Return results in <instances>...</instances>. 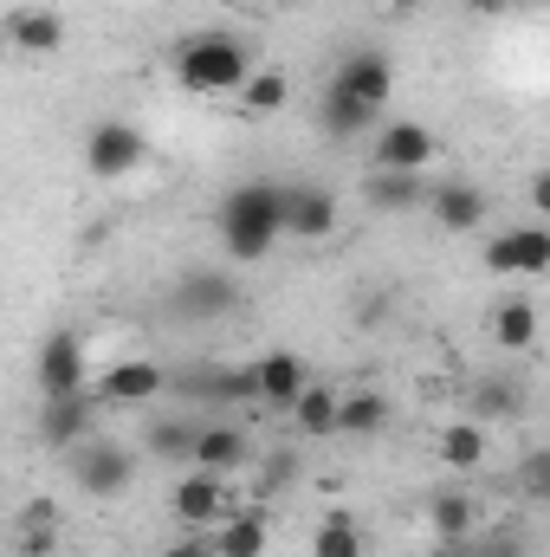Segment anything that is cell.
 <instances>
[{
	"instance_id": "cell-33",
	"label": "cell",
	"mask_w": 550,
	"mask_h": 557,
	"mask_svg": "<svg viewBox=\"0 0 550 557\" xmlns=\"http://www.w3.org/2000/svg\"><path fill=\"white\" fill-rule=\"evenodd\" d=\"M525 493H532V499L545 493V454H532V460H525Z\"/></svg>"
},
{
	"instance_id": "cell-40",
	"label": "cell",
	"mask_w": 550,
	"mask_h": 557,
	"mask_svg": "<svg viewBox=\"0 0 550 557\" xmlns=\"http://www.w3.org/2000/svg\"><path fill=\"white\" fill-rule=\"evenodd\" d=\"M46 557H59V552H46Z\"/></svg>"
},
{
	"instance_id": "cell-31",
	"label": "cell",
	"mask_w": 550,
	"mask_h": 557,
	"mask_svg": "<svg viewBox=\"0 0 550 557\" xmlns=\"http://www.w3.org/2000/svg\"><path fill=\"white\" fill-rule=\"evenodd\" d=\"M473 409H479V421H492V416H499V421L518 416V389L492 376V383H479V389H473Z\"/></svg>"
},
{
	"instance_id": "cell-35",
	"label": "cell",
	"mask_w": 550,
	"mask_h": 557,
	"mask_svg": "<svg viewBox=\"0 0 550 557\" xmlns=\"http://www.w3.org/2000/svg\"><path fill=\"white\" fill-rule=\"evenodd\" d=\"M473 557H525L518 539H492V545H473Z\"/></svg>"
},
{
	"instance_id": "cell-7",
	"label": "cell",
	"mask_w": 550,
	"mask_h": 557,
	"mask_svg": "<svg viewBox=\"0 0 550 557\" xmlns=\"http://www.w3.org/2000/svg\"><path fill=\"white\" fill-rule=\"evenodd\" d=\"M33 383H39V396H46V403H52V396H78V389H91V363H85L78 331H52V337L39 344Z\"/></svg>"
},
{
	"instance_id": "cell-30",
	"label": "cell",
	"mask_w": 550,
	"mask_h": 557,
	"mask_svg": "<svg viewBox=\"0 0 550 557\" xmlns=\"http://www.w3.org/2000/svg\"><path fill=\"white\" fill-rule=\"evenodd\" d=\"M149 454L188 467V454H195V421H155V428H149Z\"/></svg>"
},
{
	"instance_id": "cell-28",
	"label": "cell",
	"mask_w": 550,
	"mask_h": 557,
	"mask_svg": "<svg viewBox=\"0 0 550 557\" xmlns=\"http://www.w3.org/2000/svg\"><path fill=\"white\" fill-rule=\"evenodd\" d=\"M182 383H195L201 403H253V363H240V370H195Z\"/></svg>"
},
{
	"instance_id": "cell-19",
	"label": "cell",
	"mask_w": 550,
	"mask_h": 557,
	"mask_svg": "<svg viewBox=\"0 0 550 557\" xmlns=\"http://www.w3.org/2000/svg\"><path fill=\"white\" fill-rule=\"evenodd\" d=\"M234 104H240V117H278V111L291 104V72H278V65H253V72L240 78Z\"/></svg>"
},
{
	"instance_id": "cell-12",
	"label": "cell",
	"mask_w": 550,
	"mask_h": 557,
	"mask_svg": "<svg viewBox=\"0 0 550 557\" xmlns=\"http://www.w3.org/2000/svg\"><path fill=\"white\" fill-rule=\"evenodd\" d=\"M0 46L20 59H52L65 46V13L59 7H13L0 20Z\"/></svg>"
},
{
	"instance_id": "cell-21",
	"label": "cell",
	"mask_w": 550,
	"mask_h": 557,
	"mask_svg": "<svg viewBox=\"0 0 550 557\" xmlns=\"http://www.w3.org/2000/svg\"><path fill=\"white\" fill-rule=\"evenodd\" d=\"M363 201L376 214H409V208L427 201V182L421 175H402V169H376V175H363Z\"/></svg>"
},
{
	"instance_id": "cell-34",
	"label": "cell",
	"mask_w": 550,
	"mask_h": 557,
	"mask_svg": "<svg viewBox=\"0 0 550 557\" xmlns=\"http://www.w3.org/2000/svg\"><path fill=\"white\" fill-rule=\"evenodd\" d=\"M285 473H291V454H273V467H266V486H260V493H278V486H285Z\"/></svg>"
},
{
	"instance_id": "cell-1",
	"label": "cell",
	"mask_w": 550,
	"mask_h": 557,
	"mask_svg": "<svg viewBox=\"0 0 550 557\" xmlns=\"http://www.w3.org/2000/svg\"><path fill=\"white\" fill-rule=\"evenodd\" d=\"M278 214H285V182H260V175L253 182H234L221 195V208H214V227H221L227 260H240V267L266 260L278 240H285Z\"/></svg>"
},
{
	"instance_id": "cell-11",
	"label": "cell",
	"mask_w": 550,
	"mask_h": 557,
	"mask_svg": "<svg viewBox=\"0 0 550 557\" xmlns=\"http://www.w3.org/2000/svg\"><path fill=\"white\" fill-rule=\"evenodd\" d=\"M376 169H402V175H421V169H434L440 162V143L427 124H414V117H396V124H376Z\"/></svg>"
},
{
	"instance_id": "cell-22",
	"label": "cell",
	"mask_w": 550,
	"mask_h": 557,
	"mask_svg": "<svg viewBox=\"0 0 550 557\" xmlns=\"http://www.w3.org/2000/svg\"><path fill=\"white\" fill-rule=\"evenodd\" d=\"M311 557H363V519L350 506H330L311 532Z\"/></svg>"
},
{
	"instance_id": "cell-39",
	"label": "cell",
	"mask_w": 550,
	"mask_h": 557,
	"mask_svg": "<svg viewBox=\"0 0 550 557\" xmlns=\"http://www.w3.org/2000/svg\"><path fill=\"white\" fill-rule=\"evenodd\" d=\"M240 7H278V0H240Z\"/></svg>"
},
{
	"instance_id": "cell-25",
	"label": "cell",
	"mask_w": 550,
	"mask_h": 557,
	"mask_svg": "<svg viewBox=\"0 0 550 557\" xmlns=\"http://www.w3.org/2000/svg\"><path fill=\"white\" fill-rule=\"evenodd\" d=\"M285 416H291V434H330L337 428V389L330 383H304Z\"/></svg>"
},
{
	"instance_id": "cell-3",
	"label": "cell",
	"mask_w": 550,
	"mask_h": 557,
	"mask_svg": "<svg viewBox=\"0 0 550 557\" xmlns=\"http://www.w3.org/2000/svg\"><path fill=\"white\" fill-rule=\"evenodd\" d=\"M142 162H149V137H142L130 117H98V124H91V137H85V169H91L98 182H124V175H137Z\"/></svg>"
},
{
	"instance_id": "cell-17",
	"label": "cell",
	"mask_w": 550,
	"mask_h": 557,
	"mask_svg": "<svg viewBox=\"0 0 550 557\" xmlns=\"http://www.w3.org/2000/svg\"><path fill=\"white\" fill-rule=\"evenodd\" d=\"M311 383V370H304V357H291V350H266L260 363H253V403H266V409H291V396Z\"/></svg>"
},
{
	"instance_id": "cell-9",
	"label": "cell",
	"mask_w": 550,
	"mask_h": 557,
	"mask_svg": "<svg viewBox=\"0 0 550 557\" xmlns=\"http://www.w3.org/2000/svg\"><path fill=\"white\" fill-rule=\"evenodd\" d=\"M486 267L499 278H545L550 273V227L532 221V227H505L486 240Z\"/></svg>"
},
{
	"instance_id": "cell-26",
	"label": "cell",
	"mask_w": 550,
	"mask_h": 557,
	"mask_svg": "<svg viewBox=\"0 0 550 557\" xmlns=\"http://www.w3.org/2000/svg\"><path fill=\"white\" fill-rule=\"evenodd\" d=\"M440 467L447 473H479L486 467V428L479 421H453L440 434Z\"/></svg>"
},
{
	"instance_id": "cell-5",
	"label": "cell",
	"mask_w": 550,
	"mask_h": 557,
	"mask_svg": "<svg viewBox=\"0 0 550 557\" xmlns=\"http://www.w3.org/2000/svg\"><path fill=\"white\" fill-rule=\"evenodd\" d=\"M72 480H78L91 499H124V493L137 486V460H130V447H117V441H78V447H72Z\"/></svg>"
},
{
	"instance_id": "cell-37",
	"label": "cell",
	"mask_w": 550,
	"mask_h": 557,
	"mask_svg": "<svg viewBox=\"0 0 550 557\" xmlns=\"http://www.w3.org/2000/svg\"><path fill=\"white\" fill-rule=\"evenodd\" d=\"M466 7H473V13H505L512 0H466Z\"/></svg>"
},
{
	"instance_id": "cell-16",
	"label": "cell",
	"mask_w": 550,
	"mask_h": 557,
	"mask_svg": "<svg viewBox=\"0 0 550 557\" xmlns=\"http://www.w3.org/2000/svg\"><path fill=\"white\" fill-rule=\"evenodd\" d=\"M247 454H253V441H247L234 421H208V428H195V454H188V467L234 480V473L247 467Z\"/></svg>"
},
{
	"instance_id": "cell-15",
	"label": "cell",
	"mask_w": 550,
	"mask_h": 557,
	"mask_svg": "<svg viewBox=\"0 0 550 557\" xmlns=\"http://www.w3.org/2000/svg\"><path fill=\"white\" fill-rule=\"evenodd\" d=\"M486 188H473V182H440V188H427V214H434V227H447V234H479L486 227Z\"/></svg>"
},
{
	"instance_id": "cell-24",
	"label": "cell",
	"mask_w": 550,
	"mask_h": 557,
	"mask_svg": "<svg viewBox=\"0 0 550 557\" xmlns=\"http://www.w3.org/2000/svg\"><path fill=\"white\" fill-rule=\"evenodd\" d=\"M13 552L20 557L59 552V506H52V499H33V506L20 512V525H13Z\"/></svg>"
},
{
	"instance_id": "cell-29",
	"label": "cell",
	"mask_w": 550,
	"mask_h": 557,
	"mask_svg": "<svg viewBox=\"0 0 550 557\" xmlns=\"http://www.w3.org/2000/svg\"><path fill=\"white\" fill-rule=\"evenodd\" d=\"M317 124H324V137H363L370 124H383L376 111H363L357 98H343V91H324V111H317Z\"/></svg>"
},
{
	"instance_id": "cell-8",
	"label": "cell",
	"mask_w": 550,
	"mask_h": 557,
	"mask_svg": "<svg viewBox=\"0 0 550 557\" xmlns=\"http://www.w3.org/2000/svg\"><path fill=\"white\" fill-rule=\"evenodd\" d=\"M168 512H175L188 532H208V525H221V519L234 512V486H227L221 473L188 467V473L175 480V493H168Z\"/></svg>"
},
{
	"instance_id": "cell-10",
	"label": "cell",
	"mask_w": 550,
	"mask_h": 557,
	"mask_svg": "<svg viewBox=\"0 0 550 557\" xmlns=\"http://www.w3.org/2000/svg\"><path fill=\"white\" fill-rule=\"evenodd\" d=\"M162 389H168V370L149 363V357H124V363H111L104 376H91L98 409H137V403H155Z\"/></svg>"
},
{
	"instance_id": "cell-18",
	"label": "cell",
	"mask_w": 550,
	"mask_h": 557,
	"mask_svg": "<svg viewBox=\"0 0 550 557\" xmlns=\"http://www.w3.org/2000/svg\"><path fill=\"white\" fill-rule=\"evenodd\" d=\"M389 421H396V403L383 389H350V396H337V428L330 434L376 441V434H389Z\"/></svg>"
},
{
	"instance_id": "cell-4",
	"label": "cell",
	"mask_w": 550,
	"mask_h": 557,
	"mask_svg": "<svg viewBox=\"0 0 550 557\" xmlns=\"http://www.w3.org/2000/svg\"><path fill=\"white\" fill-rule=\"evenodd\" d=\"M330 91H343V98H357L363 111H389V98H396V59L383 52V46H357V52H343V65L330 72Z\"/></svg>"
},
{
	"instance_id": "cell-6",
	"label": "cell",
	"mask_w": 550,
	"mask_h": 557,
	"mask_svg": "<svg viewBox=\"0 0 550 557\" xmlns=\"http://www.w3.org/2000/svg\"><path fill=\"white\" fill-rule=\"evenodd\" d=\"M168 311L175 318H227V311H240V278L221 267H188L168 292Z\"/></svg>"
},
{
	"instance_id": "cell-32",
	"label": "cell",
	"mask_w": 550,
	"mask_h": 557,
	"mask_svg": "<svg viewBox=\"0 0 550 557\" xmlns=\"http://www.w3.org/2000/svg\"><path fill=\"white\" fill-rule=\"evenodd\" d=\"M162 557H214V539H195V532H188V539H175Z\"/></svg>"
},
{
	"instance_id": "cell-23",
	"label": "cell",
	"mask_w": 550,
	"mask_h": 557,
	"mask_svg": "<svg viewBox=\"0 0 550 557\" xmlns=\"http://www.w3.org/2000/svg\"><path fill=\"white\" fill-rule=\"evenodd\" d=\"M427 525H434V545H466V539H473V499H466L460 486L434 493V499H427Z\"/></svg>"
},
{
	"instance_id": "cell-20",
	"label": "cell",
	"mask_w": 550,
	"mask_h": 557,
	"mask_svg": "<svg viewBox=\"0 0 550 557\" xmlns=\"http://www.w3.org/2000/svg\"><path fill=\"white\" fill-rule=\"evenodd\" d=\"M266 539H273L266 512H260V506H234V512L221 519V539H214V557H266Z\"/></svg>"
},
{
	"instance_id": "cell-36",
	"label": "cell",
	"mask_w": 550,
	"mask_h": 557,
	"mask_svg": "<svg viewBox=\"0 0 550 557\" xmlns=\"http://www.w3.org/2000/svg\"><path fill=\"white\" fill-rule=\"evenodd\" d=\"M427 557H473V539H466V545H434Z\"/></svg>"
},
{
	"instance_id": "cell-2",
	"label": "cell",
	"mask_w": 550,
	"mask_h": 557,
	"mask_svg": "<svg viewBox=\"0 0 550 557\" xmlns=\"http://www.w3.org/2000/svg\"><path fill=\"white\" fill-rule=\"evenodd\" d=\"M247 72H253V52H247V39H234V33H195V39L175 46V78H182L188 91H201V98L240 91Z\"/></svg>"
},
{
	"instance_id": "cell-27",
	"label": "cell",
	"mask_w": 550,
	"mask_h": 557,
	"mask_svg": "<svg viewBox=\"0 0 550 557\" xmlns=\"http://www.w3.org/2000/svg\"><path fill=\"white\" fill-rule=\"evenodd\" d=\"M492 337H499V350H532L538 344V305L532 298H505L492 311Z\"/></svg>"
},
{
	"instance_id": "cell-14",
	"label": "cell",
	"mask_w": 550,
	"mask_h": 557,
	"mask_svg": "<svg viewBox=\"0 0 550 557\" xmlns=\"http://www.w3.org/2000/svg\"><path fill=\"white\" fill-rule=\"evenodd\" d=\"M91 428H98V396H91V389H78V396H52V403L39 409V441L59 447V454H72Z\"/></svg>"
},
{
	"instance_id": "cell-13",
	"label": "cell",
	"mask_w": 550,
	"mask_h": 557,
	"mask_svg": "<svg viewBox=\"0 0 550 557\" xmlns=\"http://www.w3.org/2000/svg\"><path fill=\"white\" fill-rule=\"evenodd\" d=\"M278 227L291 240H330L337 234V195L317 188V182H285V214Z\"/></svg>"
},
{
	"instance_id": "cell-38",
	"label": "cell",
	"mask_w": 550,
	"mask_h": 557,
	"mask_svg": "<svg viewBox=\"0 0 550 557\" xmlns=\"http://www.w3.org/2000/svg\"><path fill=\"white\" fill-rule=\"evenodd\" d=\"M389 7H396V13H421V7H427V0H389Z\"/></svg>"
}]
</instances>
